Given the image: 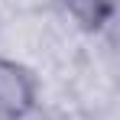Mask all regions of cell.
Returning a JSON list of instances; mask_svg holds the SVG:
<instances>
[{
    "instance_id": "obj_1",
    "label": "cell",
    "mask_w": 120,
    "mask_h": 120,
    "mask_svg": "<svg viewBox=\"0 0 120 120\" xmlns=\"http://www.w3.org/2000/svg\"><path fill=\"white\" fill-rule=\"evenodd\" d=\"M29 84L23 81V75L13 68V65H7V62H0V107H10V110H23L26 104H29Z\"/></svg>"
}]
</instances>
